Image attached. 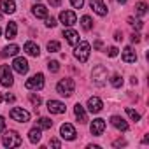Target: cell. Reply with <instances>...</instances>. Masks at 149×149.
I'll list each match as a JSON object with an SVG mask.
<instances>
[{"instance_id":"6da1fadb","label":"cell","mask_w":149,"mask_h":149,"mask_svg":"<svg viewBox=\"0 0 149 149\" xmlns=\"http://www.w3.org/2000/svg\"><path fill=\"white\" fill-rule=\"evenodd\" d=\"M74 90H76V83H74L72 79H61L56 84V91L61 97H72L74 95Z\"/></svg>"},{"instance_id":"7a4b0ae2","label":"cell","mask_w":149,"mask_h":149,"mask_svg":"<svg viewBox=\"0 0 149 149\" xmlns=\"http://www.w3.org/2000/svg\"><path fill=\"white\" fill-rule=\"evenodd\" d=\"M2 144L6 146V147H19L21 146V137H19V133L18 132H6L4 135H2Z\"/></svg>"},{"instance_id":"3957f363","label":"cell","mask_w":149,"mask_h":149,"mask_svg":"<svg viewBox=\"0 0 149 149\" xmlns=\"http://www.w3.org/2000/svg\"><path fill=\"white\" fill-rule=\"evenodd\" d=\"M90 51H91V47H90L88 42H77L74 54H76V58H77L79 61L84 63V61H88V58H90Z\"/></svg>"},{"instance_id":"277c9868","label":"cell","mask_w":149,"mask_h":149,"mask_svg":"<svg viewBox=\"0 0 149 149\" xmlns=\"http://www.w3.org/2000/svg\"><path fill=\"white\" fill-rule=\"evenodd\" d=\"M91 77H93V83L97 86H104L105 81H107V68L104 65H98L93 68V74H91Z\"/></svg>"},{"instance_id":"5b68a950","label":"cell","mask_w":149,"mask_h":149,"mask_svg":"<svg viewBox=\"0 0 149 149\" xmlns=\"http://www.w3.org/2000/svg\"><path fill=\"white\" fill-rule=\"evenodd\" d=\"M14 79H13V72H11V67L9 65H2L0 67V84L2 86H13Z\"/></svg>"},{"instance_id":"8992f818","label":"cell","mask_w":149,"mask_h":149,"mask_svg":"<svg viewBox=\"0 0 149 149\" xmlns=\"http://www.w3.org/2000/svg\"><path fill=\"white\" fill-rule=\"evenodd\" d=\"M25 86L28 88V90H42L44 88V76L39 72V74H35V76H32L26 83H25Z\"/></svg>"},{"instance_id":"52a82bcc","label":"cell","mask_w":149,"mask_h":149,"mask_svg":"<svg viewBox=\"0 0 149 149\" xmlns=\"http://www.w3.org/2000/svg\"><path fill=\"white\" fill-rule=\"evenodd\" d=\"M11 118L18 123H26V121H30V112L21 107H14V109H11Z\"/></svg>"},{"instance_id":"ba28073f","label":"cell","mask_w":149,"mask_h":149,"mask_svg":"<svg viewBox=\"0 0 149 149\" xmlns=\"http://www.w3.org/2000/svg\"><path fill=\"white\" fill-rule=\"evenodd\" d=\"M60 135L63 137V139H67V140H74L76 139V128H74L70 123H63L61 126H60Z\"/></svg>"},{"instance_id":"9c48e42d","label":"cell","mask_w":149,"mask_h":149,"mask_svg":"<svg viewBox=\"0 0 149 149\" xmlns=\"http://www.w3.org/2000/svg\"><path fill=\"white\" fill-rule=\"evenodd\" d=\"M76 13L74 11H61L60 13V21L65 25V26H72V25H76Z\"/></svg>"},{"instance_id":"30bf717a","label":"cell","mask_w":149,"mask_h":149,"mask_svg":"<svg viewBox=\"0 0 149 149\" xmlns=\"http://www.w3.org/2000/svg\"><path fill=\"white\" fill-rule=\"evenodd\" d=\"M13 68L18 72V74H26L28 72V61H26V58H23V56H18L14 61H13Z\"/></svg>"},{"instance_id":"8fae6325","label":"cell","mask_w":149,"mask_h":149,"mask_svg":"<svg viewBox=\"0 0 149 149\" xmlns=\"http://www.w3.org/2000/svg\"><path fill=\"white\" fill-rule=\"evenodd\" d=\"M102 107H104V104H102V100H100L98 97L88 98V111H90L91 114H98V112L102 111Z\"/></svg>"},{"instance_id":"7c38bea8","label":"cell","mask_w":149,"mask_h":149,"mask_svg":"<svg viewBox=\"0 0 149 149\" xmlns=\"http://www.w3.org/2000/svg\"><path fill=\"white\" fill-rule=\"evenodd\" d=\"M47 111L51 114H63L67 111V107H65V104H61L58 100H49L47 102Z\"/></svg>"},{"instance_id":"4fadbf2b","label":"cell","mask_w":149,"mask_h":149,"mask_svg":"<svg viewBox=\"0 0 149 149\" xmlns=\"http://www.w3.org/2000/svg\"><path fill=\"white\" fill-rule=\"evenodd\" d=\"M104 130H105V121L104 119H100V118H97V119H93L91 121V126H90V132L93 133V135H102L104 133Z\"/></svg>"},{"instance_id":"5bb4252c","label":"cell","mask_w":149,"mask_h":149,"mask_svg":"<svg viewBox=\"0 0 149 149\" xmlns=\"http://www.w3.org/2000/svg\"><path fill=\"white\" fill-rule=\"evenodd\" d=\"M90 6L91 9L98 14V16H105L107 14V7L104 4V0H90Z\"/></svg>"},{"instance_id":"9a60e30c","label":"cell","mask_w":149,"mask_h":149,"mask_svg":"<svg viewBox=\"0 0 149 149\" xmlns=\"http://www.w3.org/2000/svg\"><path fill=\"white\" fill-rule=\"evenodd\" d=\"M63 37H65L67 42L72 44V46H76V44L79 42V33H77V32H74V30H70V28L63 30Z\"/></svg>"},{"instance_id":"2e32d148","label":"cell","mask_w":149,"mask_h":149,"mask_svg":"<svg viewBox=\"0 0 149 149\" xmlns=\"http://www.w3.org/2000/svg\"><path fill=\"white\" fill-rule=\"evenodd\" d=\"M0 9H2L6 14L16 13V4H14V0H0Z\"/></svg>"},{"instance_id":"e0dca14e","label":"cell","mask_w":149,"mask_h":149,"mask_svg":"<svg viewBox=\"0 0 149 149\" xmlns=\"http://www.w3.org/2000/svg\"><path fill=\"white\" fill-rule=\"evenodd\" d=\"M121 58H123V61H126V63H135V61H137V53H135L132 47H125Z\"/></svg>"},{"instance_id":"ac0fdd59","label":"cell","mask_w":149,"mask_h":149,"mask_svg":"<svg viewBox=\"0 0 149 149\" xmlns=\"http://www.w3.org/2000/svg\"><path fill=\"white\" fill-rule=\"evenodd\" d=\"M111 123H112L114 128H118V130H121V132H126V130H128V123H126L121 116H112V118H111Z\"/></svg>"},{"instance_id":"d6986e66","label":"cell","mask_w":149,"mask_h":149,"mask_svg":"<svg viewBox=\"0 0 149 149\" xmlns=\"http://www.w3.org/2000/svg\"><path fill=\"white\" fill-rule=\"evenodd\" d=\"M28 139H30V142H32V144H37V142H40V139H42V130H40L39 126L32 128V130L28 132Z\"/></svg>"},{"instance_id":"ffe728a7","label":"cell","mask_w":149,"mask_h":149,"mask_svg":"<svg viewBox=\"0 0 149 149\" xmlns=\"http://www.w3.org/2000/svg\"><path fill=\"white\" fill-rule=\"evenodd\" d=\"M74 114H76V118L79 119V123H86L88 118H86V111L81 104H76V107H74Z\"/></svg>"},{"instance_id":"44dd1931","label":"cell","mask_w":149,"mask_h":149,"mask_svg":"<svg viewBox=\"0 0 149 149\" xmlns=\"http://www.w3.org/2000/svg\"><path fill=\"white\" fill-rule=\"evenodd\" d=\"M32 13H33L35 18H47V9H46L44 6H40V4L33 6V7H32Z\"/></svg>"},{"instance_id":"7402d4cb","label":"cell","mask_w":149,"mask_h":149,"mask_svg":"<svg viewBox=\"0 0 149 149\" xmlns=\"http://www.w3.org/2000/svg\"><path fill=\"white\" fill-rule=\"evenodd\" d=\"M16 33H18V25H16L14 21H9V25H7V28H6V37L11 40V39L16 37Z\"/></svg>"},{"instance_id":"603a6c76","label":"cell","mask_w":149,"mask_h":149,"mask_svg":"<svg viewBox=\"0 0 149 149\" xmlns=\"http://www.w3.org/2000/svg\"><path fill=\"white\" fill-rule=\"evenodd\" d=\"M25 51H26V53H28L30 56H39V53H40V49H39V46H37L35 42H32V40L25 44Z\"/></svg>"},{"instance_id":"cb8c5ba5","label":"cell","mask_w":149,"mask_h":149,"mask_svg":"<svg viewBox=\"0 0 149 149\" xmlns=\"http://www.w3.org/2000/svg\"><path fill=\"white\" fill-rule=\"evenodd\" d=\"M18 53H19V46H16V44H11V46L4 47V51H2V56H4V58H7V56H16Z\"/></svg>"},{"instance_id":"d4e9b609","label":"cell","mask_w":149,"mask_h":149,"mask_svg":"<svg viewBox=\"0 0 149 149\" xmlns=\"http://www.w3.org/2000/svg\"><path fill=\"white\" fill-rule=\"evenodd\" d=\"M37 126H39L40 130H49V128L53 126V121H51V119H47V118H39Z\"/></svg>"},{"instance_id":"484cf974","label":"cell","mask_w":149,"mask_h":149,"mask_svg":"<svg viewBox=\"0 0 149 149\" xmlns=\"http://www.w3.org/2000/svg\"><path fill=\"white\" fill-rule=\"evenodd\" d=\"M135 13H137L139 16H146V13H147V4L139 2V4L135 6Z\"/></svg>"},{"instance_id":"4316f807","label":"cell","mask_w":149,"mask_h":149,"mask_svg":"<svg viewBox=\"0 0 149 149\" xmlns=\"http://www.w3.org/2000/svg\"><path fill=\"white\" fill-rule=\"evenodd\" d=\"M81 25H83L84 30H91V28H93V21H91L90 16H83V18H81Z\"/></svg>"},{"instance_id":"83f0119b","label":"cell","mask_w":149,"mask_h":149,"mask_svg":"<svg viewBox=\"0 0 149 149\" xmlns=\"http://www.w3.org/2000/svg\"><path fill=\"white\" fill-rule=\"evenodd\" d=\"M60 47H61V46H60L58 40H51V42H47V51H49V53H58Z\"/></svg>"},{"instance_id":"f1b7e54d","label":"cell","mask_w":149,"mask_h":149,"mask_svg":"<svg viewBox=\"0 0 149 149\" xmlns=\"http://www.w3.org/2000/svg\"><path fill=\"white\" fill-rule=\"evenodd\" d=\"M126 114L133 119V121H139L140 119V114L137 112V111H133V109H130V107H126Z\"/></svg>"},{"instance_id":"f546056e","label":"cell","mask_w":149,"mask_h":149,"mask_svg":"<svg viewBox=\"0 0 149 149\" xmlns=\"http://www.w3.org/2000/svg\"><path fill=\"white\" fill-rule=\"evenodd\" d=\"M111 83H112V86H114V88H121V84H123V79H121L119 76H112Z\"/></svg>"},{"instance_id":"4dcf8cb0","label":"cell","mask_w":149,"mask_h":149,"mask_svg":"<svg viewBox=\"0 0 149 149\" xmlns=\"http://www.w3.org/2000/svg\"><path fill=\"white\" fill-rule=\"evenodd\" d=\"M128 21H130V25H132V26H133V28H137V30H140V28H142V26H144V23H142V21H140V19H137V21H135V19H133V18H130V19H128Z\"/></svg>"},{"instance_id":"1f68e13d","label":"cell","mask_w":149,"mask_h":149,"mask_svg":"<svg viewBox=\"0 0 149 149\" xmlns=\"http://www.w3.org/2000/svg\"><path fill=\"white\" fill-rule=\"evenodd\" d=\"M47 68H49L51 72H58V70H60V63H58V61H49V63H47Z\"/></svg>"},{"instance_id":"d6a6232c","label":"cell","mask_w":149,"mask_h":149,"mask_svg":"<svg viewBox=\"0 0 149 149\" xmlns=\"http://www.w3.org/2000/svg\"><path fill=\"white\" fill-rule=\"evenodd\" d=\"M30 102L33 104V107H39V105L42 104V100H40V97H37V95H30Z\"/></svg>"},{"instance_id":"836d02e7","label":"cell","mask_w":149,"mask_h":149,"mask_svg":"<svg viewBox=\"0 0 149 149\" xmlns=\"http://www.w3.org/2000/svg\"><path fill=\"white\" fill-rule=\"evenodd\" d=\"M70 4L76 7V9H81V7L84 6V0H70Z\"/></svg>"},{"instance_id":"e575fe53","label":"cell","mask_w":149,"mask_h":149,"mask_svg":"<svg viewBox=\"0 0 149 149\" xmlns=\"http://www.w3.org/2000/svg\"><path fill=\"white\" fill-rule=\"evenodd\" d=\"M46 26H49V28H53V26H56V19L51 16V18H46Z\"/></svg>"},{"instance_id":"d590c367","label":"cell","mask_w":149,"mask_h":149,"mask_svg":"<svg viewBox=\"0 0 149 149\" xmlns=\"http://www.w3.org/2000/svg\"><path fill=\"white\" fill-rule=\"evenodd\" d=\"M49 146H53V147H56V149H58L61 144H60V140H56V139H51V140H49Z\"/></svg>"},{"instance_id":"8d00e7d4","label":"cell","mask_w":149,"mask_h":149,"mask_svg":"<svg viewBox=\"0 0 149 149\" xmlns=\"http://www.w3.org/2000/svg\"><path fill=\"white\" fill-rule=\"evenodd\" d=\"M109 56H111V58L118 56V47H111V49H109Z\"/></svg>"},{"instance_id":"74e56055","label":"cell","mask_w":149,"mask_h":149,"mask_svg":"<svg viewBox=\"0 0 149 149\" xmlns=\"http://www.w3.org/2000/svg\"><path fill=\"white\" fill-rule=\"evenodd\" d=\"M6 130V119H4V116H0V132H4Z\"/></svg>"},{"instance_id":"f35d334b","label":"cell","mask_w":149,"mask_h":149,"mask_svg":"<svg viewBox=\"0 0 149 149\" xmlns=\"http://www.w3.org/2000/svg\"><path fill=\"white\" fill-rule=\"evenodd\" d=\"M112 146H114V147H119V146H126V140H121V139H119V140H116Z\"/></svg>"},{"instance_id":"ab89813d","label":"cell","mask_w":149,"mask_h":149,"mask_svg":"<svg viewBox=\"0 0 149 149\" xmlns=\"http://www.w3.org/2000/svg\"><path fill=\"white\" fill-rule=\"evenodd\" d=\"M49 4H51L53 7H58V6L61 4V0H49Z\"/></svg>"},{"instance_id":"60d3db41","label":"cell","mask_w":149,"mask_h":149,"mask_svg":"<svg viewBox=\"0 0 149 149\" xmlns=\"http://www.w3.org/2000/svg\"><path fill=\"white\" fill-rule=\"evenodd\" d=\"M132 42H140V35L139 33H133L132 35Z\"/></svg>"},{"instance_id":"b9f144b4","label":"cell","mask_w":149,"mask_h":149,"mask_svg":"<svg viewBox=\"0 0 149 149\" xmlns=\"http://www.w3.org/2000/svg\"><path fill=\"white\" fill-rule=\"evenodd\" d=\"M114 39H116V40H121V39H123V33H119V32H116V35H114Z\"/></svg>"},{"instance_id":"7bdbcfd3","label":"cell","mask_w":149,"mask_h":149,"mask_svg":"<svg viewBox=\"0 0 149 149\" xmlns=\"http://www.w3.org/2000/svg\"><path fill=\"white\" fill-rule=\"evenodd\" d=\"M6 100H7V102H14V97H13V95H9V93H7V95H6Z\"/></svg>"},{"instance_id":"ee69618b","label":"cell","mask_w":149,"mask_h":149,"mask_svg":"<svg viewBox=\"0 0 149 149\" xmlns=\"http://www.w3.org/2000/svg\"><path fill=\"white\" fill-rule=\"evenodd\" d=\"M98 47H102V42H100V40L95 42V49H98Z\"/></svg>"},{"instance_id":"f6af8a7d","label":"cell","mask_w":149,"mask_h":149,"mask_svg":"<svg viewBox=\"0 0 149 149\" xmlns=\"http://www.w3.org/2000/svg\"><path fill=\"white\" fill-rule=\"evenodd\" d=\"M118 2H119V4H126V2H128V0H118Z\"/></svg>"},{"instance_id":"bcb514c9","label":"cell","mask_w":149,"mask_h":149,"mask_svg":"<svg viewBox=\"0 0 149 149\" xmlns=\"http://www.w3.org/2000/svg\"><path fill=\"white\" fill-rule=\"evenodd\" d=\"M2 100H4V97H2V93H0V104H2Z\"/></svg>"},{"instance_id":"7dc6e473","label":"cell","mask_w":149,"mask_h":149,"mask_svg":"<svg viewBox=\"0 0 149 149\" xmlns=\"http://www.w3.org/2000/svg\"><path fill=\"white\" fill-rule=\"evenodd\" d=\"M0 19H2V13H0Z\"/></svg>"},{"instance_id":"c3c4849f","label":"cell","mask_w":149,"mask_h":149,"mask_svg":"<svg viewBox=\"0 0 149 149\" xmlns=\"http://www.w3.org/2000/svg\"><path fill=\"white\" fill-rule=\"evenodd\" d=\"M0 33H2V30H0Z\"/></svg>"}]
</instances>
